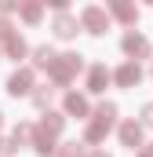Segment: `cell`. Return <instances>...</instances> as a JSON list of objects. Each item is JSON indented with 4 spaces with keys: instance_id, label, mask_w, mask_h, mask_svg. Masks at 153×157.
Returning a JSON list of instances; mask_svg holds the SVG:
<instances>
[{
    "instance_id": "d4e9b609",
    "label": "cell",
    "mask_w": 153,
    "mask_h": 157,
    "mask_svg": "<svg viewBox=\"0 0 153 157\" xmlns=\"http://www.w3.org/2000/svg\"><path fill=\"white\" fill-rule=\"evenodd\" d=\"M150 4H153V0H150Z\"/></svg>"
},
{
    "instance_id": "5b68a950",
    "label": "cell",
    "mask_w": 153,
    "mask_h": 157,
    "mask_svg": "<svg viewBox=\"0 0 153 157\" xmlns=\"http://www.w3.org/2000/svg\"><path fill=\"white\" fill-rule=\"evenodd\" d=\"M139 80H142V70H139L135 62H124V66L117 70V84H120V88H135Z\"/></svg>"
},
{
    "instance_id": "44dd1931",
    "label": "cell",
    "mask_w": 153,
    "mask_h": 157,
    "mask_svg": "<svg viewBox=\"0 0 153 157\" xmlns=\"http://www.w3.org/2000/svg\"><path fill=\"white\" fill-rule=\"evenodd\" d=\"M142 121H146V124H153V102L146 106V110H142Z\"/></svg>"
},
{
    "instance_id": "cb8c5ba5",
    "label": "cell",
    "mask_w": 153,
    "mask_h": 157,
    "mask_svg": "<svg viewBox=\"0 0 153 157\" xmlns=\"http://www.w3.org/2000/svg\"><path fill=\"white\" fill-rule=\"evenodd\" d=\"M88 157H110V154H99V150H95V154H88Z\"/></svg>"
},
{
    "instance_id": "603a6c76",
    "label": "cell",
    "mask_w": 153,
    "mask_h": 157,
    "mask_svg": "<svg viewBox=\"0 0 153 157\" xmlns=\"http://www.w3.org/2000/svg\"><path fill=\"white\" fill-rule=\"evenodd\" d=\"M142 157H153V143H150V146H146V150H142Z\"/></svg>"
},
{
    "instance_id": "5bb4252c",
    "label": "cell",
    "mask_w": 153,
    "mask_h": 157,
    "mask_svg": "<svg viewBox=\"0 0 153 157\" xmlns=\"http://www.w3.org/2000/svg\"><path fill=\"white\" fill-rule=\"evenodd\" d=\"M55 59H58V55H55V51H51L47 44H44V48H37V51H33V62H37L40 70H51V66H55Z\"/></svg>"
},
{
    "instance_id": "3957f363",
    "label": "cell",
    "mask_w": 153,
    "mask_h": 157,
    "mask_svg": "<svg viewBox=\"0 0 153 157\" xmlns=\"http://www.w3.org/2000/svg\"><path fill=\"white\" fill-rule=\"evenodd\" d=\"M80 22H84V29H88V33H106V26H110V15H106L102 7H88Z\"/></svg>"
},
{
    "instance_id": "ac0fdd59",
    "label": "cell",
    "mask_w": 153,
    "mask_h": 157,
    "mask_svg": "<svg viewBox=\"0 0 153 157\" xmlns=\"http://www.w3.org/2000/svg\"><path fill=\"white\" fill-rule=\"evenodd\" d=\"M51 99H55V88H37V91H33V102H37L40 110L51 106Z\"/></svg>"
},
{
    "instance_id": "9c48e42d",
    "label": "cell",
    "mask_w": 153,
    "mask_h": 157,
    "mask_svg": "<svg viewBox=\"0 0 153 157\" xmlns=\"http://www.w3.org/2000/svg\"><path fill=\"white\" fill-rule=\"evenodd\" d=\"M33 150H37V154H55V135H51V132H44V128H37V132H33Z\"/></svg>"
},
{
    "instance_id": "e0dca14e",
    "label": "cell",
    "mask_w": 153,
    "mask_h": 157,
    "mask_svg": "<svg viewBox=\"0 0 153 157\" xmlns=\"http://www.w3.org/2000/svg\"><path fill=\"white\" fill-rule=\"evenodd\" d=\"M22 18L26 22H40V0H26L22 4Z\"/></svg>"
},
{
    "instance_id": "d6986e66",
    "label": "cell",
    "mask_w": 153,
    "mask_h": 157,
    "mask_svg": "<svg viewBox=\"0 0 153 157\" xmlns=\"http://www.w3.org/2000/svg\"><path fill=\"white\" fill-rule=\"evenodd\" d=\"M58 157H88V154H84V146H80V143H66Z\"/></svg>"
},
{
    "instance_id": "30bf717a",
    "label": "cell",
    "mask_w": 153,
    "mask_h": 157,
    "mask_svg": "<svg viewBox=\"0 0 153 157\" xmlns=\"http://www.w3.org/2000/svg\"><path fill=\"white\" fill-rule=\"evenodd\" d=\"M55 37H62V40L76 37V18L73 15H58V18H55Z\"/></svg>"
},
{
    "instance_id": "277c9868",
    "label": "cell",
    "mask_w": 153,
    "mask_h": 157,
    "mask_svg": "<svg viewBox=\"0 0 153 157\" xmlns=\"http://www.w3.org/2000/svg\"><path fill=\"white\" fill-rule=\"evenodd\" d=\"M29 88H33V73H29V70H18V73H11V80H7V91H11L15 99H18V95H26Z\"/></svg>"
},
{
    "instance_id": "ffe728a7",
    "label": "cell",
    "mask_w": 153,
    "mask_h": 157,
    "mask_svg": "<svg viewBox=\"0 0 153 157\" xmlns=\"http://www.w3.org/2000/svg\"><path fill=\"white\" fill-rule=\"evenodd\" d=\"M18 7V0H0V11H15Z\"/></svg>"
},
{
    "instance_id": "7402d4cb",
    "label": "cell",
    "mask_w": 153,
    "mask_h": 157,
    "mask_svg": "<svg viewBox=\"0 0 153 157\" xmlns=\"http://www.w3.org/2000/svg\"><path fill=\"white\" fill-rule=\"evenodd\" d=\"M44 4H51V7H58V11H66V4H69V0H44Z\"/></svg>"
},
{
    "instance_id": "ba28073f",
    "label": "cell",
    "mask_w": 153,
    "mask_h": 157,
    "mask_svg": "<svg viewBox=\"0 0 153 157\" xmlns=\"http://www.w3.org/2000/svg\"><path fill=\"white\" fill-rule=\"evenodd\" d=\"M110 7H113L117 18H120V22H128V26L139 18V11H135V4H131V0H110Z\"/></svg>"
},
{
    "instance_id": "2e32d148",
    "label": "cell",
    "mask_w": 153,
    "mask_h": 157,
    "mask_svg": "<svg viewBox=\"0 0 153 157\" xmlns=\"http://www.w3.org/2000/svg\"><path fill=\"white\" fill-rule=\"evenodd\" d=\"M33 132H37V128H29V124H18V128H15V135H11V150H15V146H26V143L33 139Z\"/></svg>"
},
{
    "instance_id": "9a60e30c",
    "label": "cell",
    "mask_w": 153,
    "mask_h": 157,
    "mask_svg": "<svg viewBox=\"0 0 153 157\" xmlns=\"http://www.w3.org/2000/svg\"><path fill=\"white\" fill-rule=\"evenodd\" d=\"M62 124H66V117H62V113H51V110H47V117L40 121V128H44V132H51V135H58V132H62Z\"/></svg>"
},
{
    "instance_id": "6da1fadb",
    "label": "cell",
    "mask_w": 153,
    "mask_h": 157,
    "mask_svg": "<svg viewBox=\"0 0 153 157\" xmlns=\"http://www.w3.org/2000/svg\"><path fill=\"white\" fill-rule=\"evenodd\" d=\"M113 117H117V106H113V102H102V106L95 110V121L88 124L84 139H88V143H102V139H106V132L113 128Z\"/></svg>"
},
{
    "instance_id": "7a4b0ae2",
    "label": "cell",
    "mask_w": 153,
    "mask_h": 157,
    "mask_svg": "<svg viewBox=\"0 0 153 157\" xmlns=\"http://www.w3.org/2000/svg\"><path fill=\"white\" fill-rule=\"evenodd\" d=\"M73 73H80V55H58V59H55V66H51L55 84H66Z\"/></svg>"
},
{
    "instance_id": "8fae6325",
    "label": "cell",
    "mask_w": 153,
    "mask_h": 157,
    "mask_svg": "<svg viewBox=\"0 0 153 157\" xmlns=\"http://www.w3.org/2000/svg\"><path fill=\"white\" fill-rule=\"evenodd\" d=\"M106 84H110L106 66H95V70H91V77H88V91H106Z\"/></svg>"
},
{
    "instance_id": "4fadbf2b",
    "label": "cell",
    "mask_w": 153,
    "mask_h": 157,
    "mask_svg": "<svg viewBox=\"0 0 153 157\" xmlns=\"http://www.w3.org/2000/svg\"><path fill=\"white\" fill-rule=\"evenodd\" d=\"M66 113L84 117V113H88V99H84V95H76V91H69V95H66Z\"/></svg>"
},
{
    "instance_id": "8992f818",
    "label": "cell",
    "mask_w": 153,
    "mask_h": 157,
    "mask_svg": "<svg viewBox=\"0 0 153 157\" xmlns=\"http://www.w3.org/2000/svg\"><path fill=\"white\" fill-rule=\"evenodd\" d=\"M124 51H128V55H139V59H146V55H150V40H146V37H139V33H128V37H124Z\"/></svg>"
},
{
    "instance_id": "52a82bcc",
    "label": "cell",
    "mask_w": 153,
    "mask_h": 157,
    "mask_svg": "<svg viewBox=\"0 0 153 157\" xmlns=\"http://www.w3.org/2000/svg\"><path fill=\"white\" fill-rule=\"evenodd\" d=\"M120 143L135 150V146L142 143V124H135V121H128V124H120Z\"/></svg>"
},
{
    "instance_id": "7c38bea8",
    "label": "cell",
    "mask_w": 153,
    "mask_h": 157,
    "mask_svg": "<svg viewBox=\"0 0 153 157\" xmlns=\"http://www.w3.org/2000/svg\"><path fill=\"white\" fill-rule=\"evenodd\" d=\"M4 48H7L11 59H22V55H26V40L18 37V33H7V37H4Z\"/></svg>"
}]
</instances>
